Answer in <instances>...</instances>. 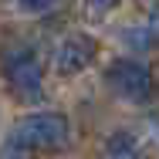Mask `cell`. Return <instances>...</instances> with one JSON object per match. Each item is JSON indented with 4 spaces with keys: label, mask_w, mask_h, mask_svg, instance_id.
<instances>
[{
    "label": "cell",
    "mask_w": 159,
    "mask_h": 159,
    "mask_svg": "<svg viewBox=\"0 0 159 159\" xmlns=\"http://www.w3.org/2000/svg\"><path fill=\"white\" fill-rule=\"evenodd\" d=\"M0 71L17 102H37L44 92V68L41 58L34 54L27 44H10L0 51Z\"/></svg>",
    "instance_id": "6da1fadb"
},
{
    "label": "cell",
    "mask_w": 159,
    "mask_h": 159,
    "mask_svg": "<svg viewBox=\"0 0 159 159\" xmlns=\"http://www.w3.org/2000/svg\"><path fill=\"white\" fill-rule=\"evenodd\" d=\"M71 139V125L61 112H31L24 119H17V125L10 132V142L20 146V149H41V152H54L64 149Z\"/></svg>",
    "instance_id": "7a4b0ae2"
},
{
    "label": "cell",
    "mask_w": 159,
    "mask_h": 159,
    "mask_svg": "<svg viewBox=\"0 0 159 159\" xmlns=\"http://www.w3.org/2000/svg\"><path fill=\"white\" fill-rule=\"evenodd\" d=\"M105 78H108V85H112L122 98H129V102H146L149 92H152L149 68L142 61H135V58H119V61H112L108 71H105Z\"/></svg>",
    "instance_id": "3957f363"
},
{
    "label": "cell",
    "mask_w": 159,
    "mask_h": 159,
    "mask_svg": "<svg viewBox=\"0 0 159 159\" xmlns=\"http://www.w3.org/2000/svg\"><path fill=\"white\" fill-rule=\"evenodd\" d=\"M98 54V41L92 34H68L54 51V71L58 75H81Z\"/></svg>",
    "instance_id": "277c9868"
},
{
    "label": "cell",
    "mask_w": 159,
    "mask_h": 159,
    "mask_svg": "<svg viewBox=\"0 0 159 159\" xmlns=\"http://www.w3.org/2000/svg\"><path fill=\"white\" fill-rule=\"evenodd\" d=\"M105 156L108 159H135L139 156V135L129 132V129H119L105 139Z\"/></svg>",
    "instance_id": "5b68a950"
},
{
    "label": "cell",
    "mask_w": 159,
    "mask_h": 159,
    "mask_svg": "<svg viewBox=\"0 0 159 159\" xmlns=\"http://www.w3.org/2000/svg\"><path fill=\"white\" fill-rule=\"evenodd\" d=\"M17 3H20V10H27V14H44V10L54 7V0H17Z\"/></svg>",
    "instance_id": "8992f818"
},
{
    "label": "cell",
    "mask_w": 159,
    "mask_h": 159,
    "mask_svg": "<svg viewBox=\"0 0 159 159\" xmlns=\"http://www.w3.org/2000/svg\"><path fill=\"white\" fill-rule=\"evenodd\" d=\"M125 44L146 48V44H152V34H149V31H125Z\"/></svg>",
    "instance_id": "52a82bcc"
},
{
    "label": "cell",
    "mask_w": 159,
    "mask_h": 159,
    "mask_svg": "<svg viewBox=\"0 0 159 159\" xmlns=\"http://www.w3.org/2000/svg\"><path fill=\"white\" fill-rule=\"evenodd\" d=\"M0 159H31V152H27V149H20V146H14V142H10V146H7V149H3V152H0Z\"/></svg>",
    "instance_id": "ba28073f"
},
{
    "label": "cell",
    "mask_w": 159,
    "mask_h": 159,
    "mask_svg": "<svg viewBox=\"0 0 159 159\" xmlns=\"http://www.w3.org/2000/svg\"><path fill=\"white\" fill-rule=\"evenodd\" d=\"M122 0H88V7H95V10H102V14H108V10H115Z\"/></svg>",
    "instance_id": "9c48e42d"
}]
</instances>
